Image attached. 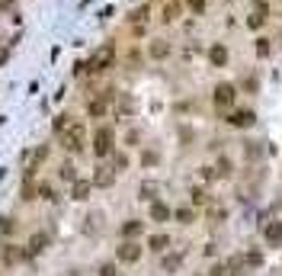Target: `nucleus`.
Masks as SVG:
<instances>
[{"instance_id":"20","label":"nucleus","mask_w":282,"mask_h":276,"mask_svg":"<svg viewBox=\"0 0 282 276\" xmlns=\"http://www.w3.org/2000/svg\"><path fill=\"white\" fill-rule=\"evenodd\" d=\"M247 26H250V29H263V26H266V13H260V10H253V13H250V19H247Z\"/></svg>"},{"instance_id":"14","label":"nucleus","mask_w":282,"mask_h":276,"mask_svg":"<svg viewBox=\"0 0 282 276\" xmlns=\"http://www.w3.org/2000/svg\"><path fill=\"white\" fill-rule=\"evenodd\" d=\"M167 244H170V238H167V235H151V238H148V247L154 250V254H164Z\"/></svg>"},{"instance_id":"12","label":"nucleus","mask_w":282,"mask_h":276,"mask_svg":"<svg viewBox=\"0 0 282 276\" xmlns=\"http://www.w3.org/2000/svg\"><path fill=\"white\" fill-rule=\"evenodd\" d=\"M170 215H173V212H170V206H164L161 199H154V202H151V222H167Z\"/></svg>"},{"instance_id":"1","label":"nucleus","mask_w":282,"mask_h":276,"mask_svg":"<svg viewBox=\"0 0 282 276\" xmlns=\"http://www.w3.org/2000/svg\"><path fill=\"white\" fill-rule=\"evenodd\" d=\"M237 83H218L215 87V93H212V103L218 106V110H234V103H237Z\"/></svg>"},{"instance_id":"26","label":"nucleus","mask_w":282,"mask_h":276,"mask_svg":"<svg viewBox=\"0 0 282 276\" xmlns=\"http://www.w3.org/2000/svg\"><path fill=\"white\" fill-rule=\"evenodd\" d=\"M154 193H157V183H144L141 186V199H151L154 202Z\"/></svg>"},{"instance_id":"9","label":"nucleus","mask_w":282,"mask_h":276,"mask_svg":"<svg viewBox=\"0 0 282 276\" xmlns=\"http://www.w3.org/2000/svg\"><path fill=\"white\" fill-rule=\"evenodd\" d=\"M113 180H116V171H113V167H106V164L96 167V174H93V186H113Z\"/></svg>"},{"instance_id":"4","label":"nucleus","mask_w":282,"mask_h":276,"mask_svg":"<svg viewBox=\"0 0 282 276\" xmlns=\"http://www.w3.org/2000/svg\"><path fill=\"white\" fill-rule=\"evenodd\" d=\"M253 122H256L253 110H231L228 113V125H234V129H250Z\"/></svg>"},{"instance_id":"6","label":"nucleus","mask_w":282,"mask_h":276,"mask_svg":"<svg viewBox=\"0 0 282 276\" xmlns=\"http://www.w3.org/2000/svg\"><path fill=\"white\" fill-rule=\"evenodd\" d=\"M231 61V52L225 49L222 42H215V45H208V65L212 68H225Z\"/></svg>"},{"instance_id":"2","label":"nucleus","mask_w":282,"mask_h":276,"mask_svg":"<svg viewBox=\"0 0 282 276\" xmlns=\"http://www.w3.org/2000/svg\"><path fill=\"white\" fill-rule=\"evenodd\" d=\"M61 141H64V148H68V151H80V148H83V141H87V132H83L80 122H74V119H71L68 129L61 132Z\"/></svg>"},{"instance_id":"32","label":"nucleus","mask_w":282,"mask_h":276,"mask_svg":"<svg viewBox=\"0 0 282 276\" xmlns=\"http://www.w3.org/2000/svg\"><path fill=\"white\" fill-rule=\"evenodd\" d=\"M100 276H116V267H113V263H103V267H100Z\"/></svg>"},{"instance_id":"3","label":"nucleus","mask_w":282,"mask_h":276,"mask_svg":"<svg viewBox=\"0 0 282 276\" xmlns=\"http://www.w3.org/2000/svg\"><path fill=\"white\" fill-rule=\"evenodd\" d=\"M113 145H116V135H113V129L100 125V129H96V135H93V151L100 154V158H106V154H113Z\"/></svg>"},{"instance_id":"21","label":"nucleus","mask_w":282,"mask_h":276,"mask_svg":"<svg viewBox=\"0 0 282 276\" xmlns=\"http://www.w3.org/2000/svg\"><path fill=\"white\" fill-rule=\"evenodd\" d=\"M45 244H48V238H45V235L39 231V235H35V238H32V241H29V254H39V250H42Z\"/></svg>"},{"instance_id":"19","label":"nucleus","mask_w":282,"mask_h":276,"mask_svg":"<svg viewBox=\"0 0 282 276\" xmlns=\"http://www.w3.org/2000/svg\"><path fill=\"white\" fill-rule=\"evenodd\" d=\"M180 10H183V4H177V0H173V4H167L164 7V23H173L180 16Z\"/></svg>"},{"instance_id":"24","label":"nucleus","mask_w":282,"mask_h":276,"mask_svg":"<svg viewBox=\"0 0 282 276\" xmlns=\"http://www.w3.org/2000/svg\"><path fill=\"white\" fill-rule=\"evenodd\" d=\"M61 180H71V183L77 180V171H74V164H61Z\"/></svg>"},{"instance_id":"35","label":"nucleus","mask_w":282,"mask_h":276,"mask_svg":"<svg viewBox=\"0 0 282 276\" xmlns=\"http://www.w3.org/2000/svg\"><path fill=\"white\" fill-rule=\"evenodd\" d=\"M244 87H247V90H256V77H253V74H250V77H247V80H244Z\"/></svg>"},{"instance_id":"27","label":"nucleus","mask_w":282,"mask_h":276,"mask_svg":"<svg viewBox=\"0 0 282 276\" xmlns=\"http://www.w3.org/2000/svg\"><path fill=\"white\" fill-rule=\"evenodd\" d=\"M244 145H247V158H250V161L256 158V154H263V148H256L260 141H244Z\"/></svg>"},{"instance_id":"18","label":"nucleus","mask_w":282,"mask_h":276,"mask_svg":"<svg viewBox=\"0 0 282 276\" xmlns=\"http://www.w3.org/2000/svg\"><path fill=\"white\" fill-rule=\"evenodd\" d=\"M253 52H256V55H260V58H266L269 52H273V45H269V39H266V35H260V39H256V42H253Z\"/></svg>"},{"instance_id":"30","label":"nucleus","mask_w":282,"mask_h":276,"mask_svg":"<svg viewBox=\"0 0 282 276\" xmlns=\"http://www.w3.org/2000/svg\"><path fill=\"white\" fill-rule=\"evenodd\" d=\"M218 174H222V177H228V174H231V161H228V158L218 161Z\"/></svg>"},{"instance_id":"29","label":"nucleus","mask_w":282,"mask_h":276,"mask_svg":"<svg viewBox=\"0 0 282 276\" xmlns=\"http://www.w3.org/2000/svg\"><path fill=\"white\" fill-rule=\"evenodd\" d=\"M192 202H196V206H205V202H208L205 189H192Z\"/></svg>"},{"instance_id":"17","label":"nucleus","mask_w":282,"mask_h":276,"mask_svg":"<svg viewBox=\"0 0 282 276\" xmlns=\"http://www.w3.org/2000/svg\"><path fill=\"white\" fill-rule=\"evenodd\" d=\"M141 228H144V225H141L138 219H132V222L122 225V235H125V238H138V235H141Z\"/></svg>"},{"instance_id":"33","label":"nucleus","mask_w":282,"mask_h":276,"mask_svg":"<svg viewBox=\"0 0 282 276\" xmlns=\"http://www.w3.org/2000/svg\"><path fill=\"white\" fill-rule=\"evenodd\" d=\"M125 164H128L125 154H116V171H125Z\"/></svg>"},{"instance_id":"16","label":"nucleus","mask_w":282,"mask_h":276,"mask_svg":"<svg viewBox=\"0 0 282 276\" xmlns=\"http://www.w3.org/2000/svg\"><path fill=\"white\" fill-rule=\"evenodd\" d=\"M106 106H109V97H96V100L87 103V113H90V116H103Z\"/></svg>"},{"instance_id":"8","label":"nucleus","mask_w":282,"mask_h":276,"mask_svg":"<svg viewBox=\"0 0 282 276\" xmlns=\"http://www.w3.org/2000/svg\"><path fill=\"white\" fill-rule=\"evenodd\" d=\"M263 238H266L269 247H279V244H282V222H266Z\"/></svg>"},{"instance_id":"28","label":"nucleus","mask_w":282,"mask_h":276,"mask_svg":"<svg viewBox=\"0 0 282 276\" xmlns=\"http://www.w3.org/2000/svg\"><path fill=\"white\" fill-rule=\"evenodd\" d=\"M186 7L192 13H205V0H186Z\"/></svg>"},{"instance_id":"37","label":"nucleus","mask_w":282,"mask_h":276,"mask_svg":"<svg viewBox=\"0 0 282 276\" xmlns=\"http://www.w3.org/2000/svg\"><path fill=\"white\" fill-rule=\"evenodd\" d=\"M0 58H4V55H0Z\"/></svg>"},{"instance_id":"31","label":"nucleus","mask_w":282,"mask_h":276,"mask_svg":"<svg viewBox=\"0 0 282 276\" xmlns=\"http://www.w3.org/2000/svg\"><path fill=\"white\" fill-rule=\"evenodd\" d=\"M0 231H4V235L13 231V219H0Z\"/></svg>"},{"instance_id":"15","label":"nucleus","mask_w":282,"mask_h":276,"mask_svg":"<svg viewBox=\"0 0 282 276\" xmlns=\"http://www.w3.org/2000/svg\"><path fill=\"white\" fill-rule=\"evenodd\" d=\"M161 267H164V273H177V270L183 267V254H167Z\"/></svg>"},{"instance_id":"13","label":"nucleus","mask_w":282,"mask_h":276,"mask_svg":"<svg viewBox=\"0 0 282 276\" xmlns=\"http://www.w3.org/2000/svg\"><path fill=\"white\" fill-rule=\"evenodd\" d=\"M90 186H93V183H87V180H74V186H71V196H74L77 202H83V199L90 196Z\"/></svg>"},{"instance_id":"22","label":"nucleus","mask_w":282,"mask_h":276,"mask_svg":"<svg viewBox=\"0 0 282 276\" xmlns=\"http://www.w3.org/2000/svg\"><path fill=\"white\" fill-rule=\"evenodd\" d=\"M173 215H177V222H183V225H192L196 222V212L192 209H177Z\"/></svg>"},{"instance_id":"25","label":"nucleus","mask_w":282,"mask_h":276,"mask_svg":"<svg viewBox=\"0 0 282 276\" xmlns=\"http://www.w3.org/2000/svg\"><path fill=\"white\" fill-rule=\"evenodd\" d=\"M23 257H26V254H23L19 247H10L7 254H4V260H7V263H16V260H23Z\"/></svg>"},{"instance_id":"23","label":"nucleus","mask_w":282,"mask_h":276,"mask_svg":"<svg viewBox=\"0 0 282 276\" xmlns=\"http://www.w3.org/2000/svg\"><path fill=\"white\" fill-rule=\"evenodd\" d=\"M244 257H247V267H263V254L260 250H247Z\"/></svg>"},{"instance_id":"11","label":"nucleus","mask_w":282,"mask_h":276,"mask_svg":"<svg viewBox=\"0 0 282 276\" xmlns=\"http://www.w3.org/2000/svg\"><path fill=\"white\" fill-rule=\"evenodd\" d=\"M225 270H228V276H241L244 270H247V257H244V254H234V257L225 263Z\"/></svg>"},{"instance_id":"10","label":"nucleus","mask_w":282,"mask_h":276,"mask_svg":"<svg viewBox=\"0 0 282 276\" xmlns=\"http://www.w3.org/2000/svg\"><path fill=\"white\" fill-rule=\"evenodd\" d=\"M148 55L154 58V61H164V58L170 55V42H167V39H154V42L148 45Z\"/></svg>"},{"instance_id":"36","label":"nucleus","mask_w":282,"mask_h":276,"mask_svg":"<svg viewBox=\"0 0 282 276\" xmlns=\"http://www.w3.org/2000/svg\"><path fill=\"white\" fill-rule=\"evenodd\" d=\"M225 273H228L225 267H215V270H212V273H208V276H225Z\"/></svg>"},{"instance_id":"7","label":"nucleus","mask_w":282,"mask_h":276,"mask_svg":"<svg viewBox=\"0 0 282 276\" xmlns=\"http://www.w3.org/2000/svg\"><path fill=\"white\" fill-rule=\"evenodd\" d=\"M113 55H116V49H113V45H103V49H100V52L93 55L90 68H93V71H106L109 65H113Z\"/></svg>"},{"instance_id":"34","label":"nucleus","mask_w":282,"mask_h":276,"mask_svg":"<svg viewBox=\"0 0 282 276\" xmlns=\"http://www.w3.org/2000/svg\"><path fill=\"white\" fill-rule=\"evenodd\" d=\"M144 164H157V154L154 151H144Z\"/></svg>"},{"instance_id":"5","label":"nucleus","mask_w":282,"mask_h":276,"mask_svg":"<svg viewBox=\"0 0 282 276\" xmlns=\"http://www.w3.org/2000/svg\"><path fill=\"white\" fill-rule=\"evenodd\" d=\"M116 257L122 263H138L141 260V244H135V238H132V241H125V244L116 250Z\"/></svg>"}]
</instances>
